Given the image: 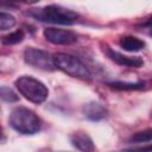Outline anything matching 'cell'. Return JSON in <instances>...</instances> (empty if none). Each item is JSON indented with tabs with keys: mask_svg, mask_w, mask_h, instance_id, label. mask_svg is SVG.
Segmentation results:
<instances>
[{
	"mask_svg": "<svg viewBox=\"0 0 152 152\" xmlns=\"http://www.w3.org/2000/svg\"><path fill=\"white\" fill-rule=\"evenodd\" d=\"M30 15L42 23L57 25H72L80 18L78 13L75 11L59 5H48L44 7L34 8L30 12Z\"/></svg>",
	"mask_w": 152,
	"mask_h": 152,
	"instance_id": "obj_1",
	"label": "cell"
},
{
	"mask_svg": "<svg viewBox=\"0 0 152 152\" xmlns=\"http://www.w3.org/2000/svg\"><path fill=\"white\" fill-rule=\"evenodd\" d=\"M8 120L11 127L21 134L32 135L40 129V119L33 110L26 107L14 108L11 112Z\"/></svg>",
	"mask_w": 152,
	"mask_h": 152,
	"instance_id": "obj_2",
	"label": "cell"
},
{
	"mask_svg": "<svg viewBox=\"0 0 152 152\" xmlns=\"http://www.w3.org/2000/svg\"><path fill=\"white\" fill-rule=\"evenodd\" d=\"M52 58L56 69L63 71L64 74L83 81L91 80V72L86 66V64L82 61H80L77 57L68 53L58 52L52 55Z\"/></svg>",
	"mask_w": 152,
	"mask_h": 152,
	"instance_id": "obj_3",
	"label": "cell"
},
{
	"mask_svg": "<svg viewBox=\"0 0 152 152\" xmlns=\"http://www.w3.org/2000/svg\"><path fill=\"white\" fill-rule=\"evenodd\" d=\"M19 93L30 102L33 103H43L49 95V89L46 86L39 80L31 76H20L14 82Z\"/></svg>",
	"mask_w": 152,
	"mask_h": 152,
	"instance_id": "obj_4",
	"label": "cell"
},
{
	"mask_svg": "<svg viewBox=\"0 0 152 152\" xmlns=\"http://www.w3.org/2000/svg\"><path fill=\"white\" fill-rule=\"evenodd\" d=\"M24 59L28 65L37 69H42L45 71H52L56 69L52 56L40 49L27 48L24 51Z\"/></svg>",
	"mask_w": 152,
	"mask_h": 152,
	"instance_id": "obj_5",
	"label": "cell"
},
{
	"mask_svg": "<svg viewBox=\"0 0 152 152\" xmlns=\"http://www.w3.org/2000/svg\"><path fill=\"white\" fill-rule=\"evenodd\" d=\"M44 37L48 42L56 45H70L77 40L76 33L70 30L48 27L44 30Z\"/></svg>",
	"mask_w": 152,
	"mask_h": 152,
	"instance_id": "obj_6",
	"label": "cell"
},
{
	"mask_svg": "<svg viewBox=\"0 0 152 152\" xmlns=\"http://www.w3.org/2000/svg\"><path fill=\"white\" fill-rule=\"evenodd\" d=\"M104 52L109 59L114 61L119 65L128 66V68H140L144 65V61L139 56H134V57L126 56V55H122V53H120V52H118V51H115L108 46L104 49Z\"/></svg>",
	"mask_w": 152,
	"mask_h": 152,
	"instance_id": "obj_7",
	"label": "cell"
},
{
	"mask_svg": "<svg viewBox=\"0 0 152 152\" xmlns=\"http://www.w3.org/2000/svg\"><path fill=\"white\" fill-rule=\"evenodd\" d=\"M83 114L91 121H100L107 116V108L97 101H90L83 106Z\"/></svg>",
	"mask_w": 152,
	"mask_h": 152,
	"instance_id": "obj_8",
	"label": "cell"
},
{
	"mask_svg": "<svg viewBox=\"0 0 152 152\" xmlns=\"http://www.w3.org/2000/svg\"><path fill=\"white\" fill-rule=\"evenodd\" d=\"M71 144L81 152H94L95 146L91 138L84 132H76L70 137Z\"/></svg>",
	"mask_w": 152,
	"mask_h": 152,
	"instance_id": "obj_9",
	"label": "cell"
},
{
	"mask_svg": "<svg viewBox=\"0 0 152 152\" xmlns=\"http://www.w3.org/2000/svg\"><path fill=\"white\" fill-rule=\"evenodd\" d=\"M119 45L125 51L137 52V51H140L145 48V42L137 38V37H133V36H125V37L120 38Z\"/></svg>",
	"mask_w": 152,
	"mask_h": 152,
	"instance_id": "obj_10",
	"label": "cell"
},
{
	"mask_svg": "<svg viewBox=\"0 0 152 152\" xmlns=\"http://www.w3.org/2000/svg\"><path fill=\"white\" fill-rule=\"evenodd\" d=\"M107 86L114 90H140L145 88V83L142 81H138V82L114 81V82H108Z\"/></svg>",
	"mask_w": 152,
	"mask_h": 152,
	"instance_id": "obj_11",
	"label": "cell"
},
{
	"mask_svg": "<svg viewBox=\"0 0 152 152\" xmlns=\"http://www.w3.org/2000/svg\"><path fill=\"white\" fill-rule=\"evenodd\" d=\"M24 37H25L24 32L21 30H17V31L5 36L2 38V44H5V45H14V44H18V43L23 42Z\"/></svg>",
	"mask_w": 152,
	"mask_h": 152,
	"instance_id": "obj_12",
	"label": "cell"
},
{
	"mask_svg": "<svg viewBox=\"0 0 152 152\" xmlns=\"http://www.w3.org/2000/svg\"><path fill=\"white\" fill-rule=\"evenodd\" d=\"M129 141L135 142V144L152 141V129H145V131H141V132H138V133L133 134L129 138Z\"/></svg>",
	"mask_w": 152,
	"mask_h": 152,
	"instance_id": "obj_13",
	"label": "cell"
},
{
	"mask_svg": "<svg viewBox=\"0 0 152 152\" xmlns=\"http://www.w3.org/2000/svg\"><path fill=\"white\" fill-rule=\"evenodd\" d=\"M14 25H15V19L13 15H11L10 13H5V12L0 13V28L2 31L8 30L13 27Z\"/></svg>",
	"mask_w": 152,
	"mask_h": 152,
	"instance_id": "obj_14",
	"label": "cell"
},
{
	"mask_svg": "<svg viewBox=\"0 0 152 152\" xmlns=\"http://www.w3.org/2000/svg\"><path fill=\"white\" fill-rule=\"evenodd\" d=\"M0 95H1V99H2L4 101H6V102H15V101L19 100L18 95H17L11 88L5 87V86L1 87V89H0Z\"/></svg>",
	"mask_w": 152,
	"mask_h": 152,
	"instance_id": "obj_15",
	"label": "cell"
},
{
	"mask_svg": "<svg viewBox=\"0 0 152 152\" xmlns=\"http://www.w3.org/2000/svg\"><path fill=\"white\" fill-rule=\"evenodd\" d=\"M121 152H152V144L151 145H144V146H137L131 148H125Z\"/></svg>",
	"mask_w": 152,
	"mask_h": 152,
	"instance_id": "obj_16",
	"label": "cell"
},
{
	"mask_svg": "<svg viewBox=\"0 0 152 152\" xmlns=\"http://www.w3.org/2000/svg\"><path fill=\"white\" fill-rule=\"evenodd\" d=\"M144 26H148V27H152V18H150L145 24H144Z\"/></svg>",
	"mask_w": 152,
	"mask_h": 152,
	"instance_id": "obj_17",
	"label": "cell"
},
{
	"mask_svg": "<svg viewBox=\"0 0 152 152\" xmlns=\"http://www.w3.org/2000/svg\"><path fill=\"white\" fill-rule=\"evenodd\" d=\"M150 34H151V36H152V31H151V32H150Z\"/></svg>",
	"mask_w": 152,
	"mask_h": 152,
	"instance_id": "obj_18",
	"label": "cell"
}]
</instances>
